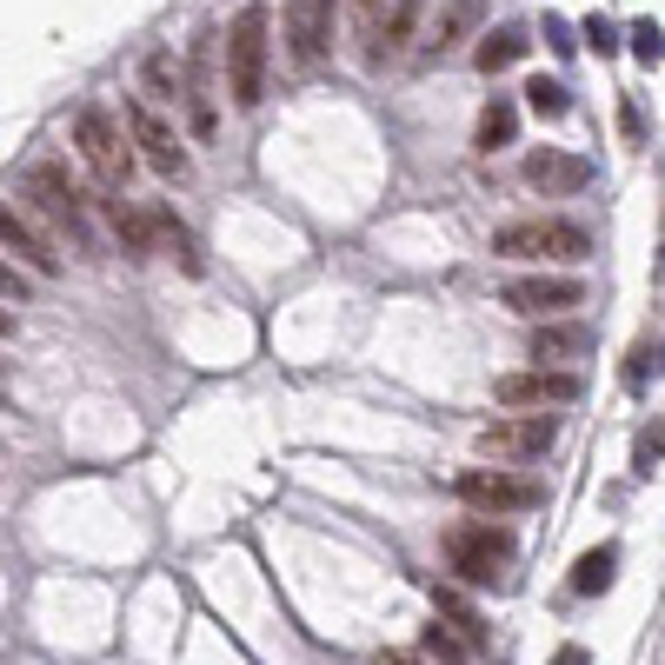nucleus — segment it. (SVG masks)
<instances>
[{"instance_id": "obj_1", "label": "nucleus", "mask_w": 665, "mask_h": 665, "mask_svg": "<svg viewBox=\"0 0 665 665\" xmlns=\"http://www.w3.org/2000/svg\"><path fill=\"white\" fill-rule=\"evenodd\" d=\"M266 60H273V7L246 0L226 27V93H233V107L266 100Z\"/></svg>"}, {"instance_id": "obj_2", "label": "nucleus", "mask_w": 665, "mask_h": 665, "mask_svg": "<svg viewBox=\"0 0 665 665\" xmlns=\"http://www.w3.org/2000/svg\"><path fill=\"white\" fill-rule=\"evenodd\" d=\"M453 500L473 506V520H513V513L546 506V486L533 473H513V466H466L453 480Z\"/></svg>"}, {"instance_id": "obj_3", "label": "nucleus", "mask_w": 665, "mask_h": 665, "mask_svg": "<svg viewBox=\"0 0 665 665\" xmlns=\"http://www.w3.org/2000/svg\"><path fill=\"white\" fill-rule=\"evenodd\" d=\"M446 566L466 580V586H500V573L513 566V553H520V540H513V526H493V520H460V526H446Z\"/></svg>"}, {"instance_id": "obj_4", "label": "nucleus", "mask_w": 665, "mask_h": 665, "mask_svg": "<svg viewBox=\"0 0 665 665\" xmlns=\"http://www.w3.org/2000/svg\"><path fill=\"white\" fill-rule=\"evenodd\" d=\"M73 147H80V160H87V173L107 187V193H120L127 180H133V140L120 133V120L100 107V100H87L80 113H73Z\"/></svg>"}, {"instance_id": "obj_5", "label": "nucleus", "mask_w": 665, "mask_h": 665, "mask_svg": "<svg viewBox=\"0 0 665 665\" xmlns=\"http://www.w3.org/2000/svg\"><path fill=\"white\" fill-rule=\"evenodd\" d=\"M120 127H127V140L140 147V160H147L153 173H167V180H187V173H193L187 140L173 133V120H167L147 93H127V100H120Z\"/></svg>"}, {"instance_id": "obj_6", "label": "nucleus", "mask_w": 665, "mask_h": 665, "mask_svg": "<svg viewBox=\"0 0 665 665\" xmlns=\"http://www.w3.org/2000/svg\"><path fill=\"white\" fill-rule=\"evenodd\" d=\"M500 260H593V233L580 220H506L493 233Z\"/></svg>"}, {"instance_id": "obj_7", "label": "nucleus", "mask_w": 665, "mask_h": 665, "mask_svg": "<svg viewBox=\"0 0 665 665\" xmlns=\"http://www.w3.org/2000/svg\"><path fill=\"white\" fill-rule=\"evenodd\" d=\"M560 440V420L553 413H506V420H486L480 426V453L493 466H526V460H546Z\"/></svg>"}, {"instance_id": "obj_8", "label": "nucleus", "mask_w": 665, "mask_h": 665, "mask_svg": "<svg viewBox=\"0 0 665 665\" xmlns=\"http://www.w3.org/2000/svg\"><path fill=\"white\" fill-rule=\"evenodd\" d=\"M586 393V380L573 366H520V373H500L493 380V400L513 406V413H546V406H573Z\"/></svg>"}, {"instance_id": "obj_9", "label": "nucleus", "mask_w": 665, "mask_h": 665, "mask_svg": "<svg viewBox=\"0 0 665 665\" xmlns=\"http://www.w3.org/2000/svg\"><path fill=\"white\" fill-rule=\"evenodd\" d=\"M27 193H33V206H40L60 233H73V246H93V226H87V193L67 180V167H60V160H33V167H27Z\"/></svg>"}, {"instance_id": "obj_10", "label": "nucleus", "mask_w": 665, "mask_h": 665, "mask_svg": "<svg viewBox=\"0 0 665 665\" xmlns=\"http://www.w3.org/2000/svg\"><path fill=\"white\" fill-rule=\"evenodd\" d=\"M0 253H13V266H20V273H33V280H60V273H67V260H60L53 233H47L33 213L7 206V200H0Z\"/></svg>"}, {"instance_id": "obj_11", "label": "nucleus", "mask_w": 665, "mask_h": 665, "mask_svg": "<svg viewBox=\"0 0 665 665\" xmlns=\"http://www.w3.org/2000/svg\"><path fill=\"white\" fill-rule=\"evenodd\" d=\"M500 306H513L526 320H560V313L586 306V280H573V273H526V280L500 286Z\"/></svg>"}, {"instance_id": "obj_12", "label": "nucleus", "mask_w": 665, "mask_h": 665, "mask_svg": "<svg viewBox=\"0 0 665 665\" xmlns=\"http://www.w3.org/2000/svg\"><path fill=\"white\" fill-rule=\"evenodd\" d=\"M526 187L546 193V200L586 193V187H593V160H586V153H566V147H540V153H526Z\"/></svg>"}, {"instance_id": "obj_13", "label": "nucleus", "mask_w": 665, "mask_h": 665, "mask_svg": "<svg viewBox=\"0 0 665 665\" xmlns=\"http://www.w3.org/2000/svg\"><path fill=\"white\" fill-rule=\"evenodd\" d=\"M333 47V0H286V53L300 67H320Z\"/></svg>"}, {"instance_id": "obj_14", "label": "nucleus", "mask_w": 665, "mask_h": 665, "mask_svg": "<svg viewBox=\"0 0 665 665\" xmlns=\"http://www.w3.org/2000/svg\"><path fill=\"white\" fill-rule=\"evenodd\" d=\"M213 33H193V53H187V113H193V133L200 140H213L220 133V113H213Z\"/></svg>"}, {"instance_id": "obj_15", "label": "nucleus", "mask_w": 665, "mask_h": 665, "mask_svg": "<svg viewBox=\"0 0 665 665\" xmlns=\"http://www.w3.org/2000/svg\"><path fill=\"white\" fill-rule=\"evenodd\" d=\"M580 353H593V326H580V320H540V333H533V360L540 366H566Z\"/></svg>"}, {"instance_id": "obj_16", "label": "nucleus", "mask_w": 665, "mask_h": 665, "mask_svg": "<svg viewBox=\"0 0 665 665\" xmlns=\"http://www.w3.org/2000/svg\"><path fill=\"white\" fill-rule=\"evenodd\" d=\"M413 27H420V0H393V13L380 20V33H373V47H366V67L400 60V53H406V40H413Z\"/></svg>"}, {"instance_id": "obj_17", "label": "nucleus", "mask_w": 665, "mask_h": 665, "mask_svg": "<svg viewBox=\"0 0 665 665\" xmlns=\"http://www.w3.org/2000/svg\"><path fill=\"white\" fill-rule=\"evenodd\" d=\"M526 33L520 27H493V33H480V47H473V60H480V73H506L513 60H526Z\"/></svg>"}, {"instance_id": "obj_18", "label": "nucleus", "mask_w": 665, "mask_h": 665, "mask_svg": "<svg viewBox=\"0 0 665 665\" xmlns=\"http://www.w3.org/2000/svg\"><path fill=\"white\" fill-rule=\"evenodd\" d=\"M140 80H147V100H167V107L187 93V73L173 67V53H167V47H153V53L140 60Z\"/></svg>"}, {"instance_id": "obj_19", "label": "nucleus", "mask_w": 665, "mask_h": 665, "mask_svg": "<svg viewBox=\"0 0 665 665\" xmlns=\"http://www.w3.org/2000/svg\"><path fill=\"white\" fill-rule=\"evenodd\" d=\"M513 133H520V107H513L506 93H493V100H486V113H480V153L513 147Z\"/></svg>"}, {"instance_id": "obj_20", "label": "nucleus", "mask_w": 665, "mask_h": 665, "mask_svg": "<svg viewBox=\"0 0 665 665\" xmlns=\"http://www.w3.org/2000/svg\"><path fill=\"white\" fill-rule=\"evenodd\" d=\"M100 206H107V220H113V233L127 240V253H153V220H147V213H133V206H127L120 193H107Z\"/></svg>"}, {"instance_id": "obj_21", "label": "nucleus", "mask_w": 665, "mask_h": 665, "mask_svg": "<svg viewBox=\"0 0 665 665\" xmlns=\"http://www.w3.org/2000/svg\"><path fill=\"white\" fill-rule=\"evenodd\" d=\"M613 566H619V546H593V553H580V566H573V593H606L613 586Z\"/></svg>"}, {"instance_id": "obj_22", "label": "nucleus", "mask_w": 665, "mask_h": 665, "mask_svg": "<svg viewBox=\"0 0 665 665\" xmlns=\"http://www.w3.org/2000/svg\"><path fill=\"white\" fill-rule=\"evenodd\" d=\"M147 220H153V240H160V246H173V253H180V266H187V273H200V253H193V233H187V226H180V220H173V206H153V213H147Z\"/></svg>"}, {"instance_id": "obj_23", "label": "nucleus", "mask_w": 665, "mask_h": 665, "mask_svg": "<svg viewBox=\"0 0 665 665\" xmlns=\"http://www.w3.org/2000/svg\"><path fill=\"white\" fill-rule=\"evenodd\" d=\"M526 107H533L540 120H560V113L573 107V93H566L560 80H546V73H533V80H526Z\"/></svg>"}, {"instance_id": "obj_24", "label": "nucleus", "mask_w": 665, "mask_h": 665, "mask_svg": "<svg viewBox=\"0 0 665 665\" xmlns=\"http://www.w3.org/2000/svg\"><path fill=\"white\" fill-rule=\"evenodd\" d=\"M420 646H426L440 665H466V659H473V646H466L460 633H446V626H426V639H420Z\"/></svg>"}, {"instance_id": "obj_25", "label": "nucleus", "mask_w": 665, "mask_h": 665, "mask_svg": "<svg viewBox=\"0 0 665 665\" xmlns=\"http://www.w3.org/2000/svg\"><path fill=\"white\" fill-rule=\"evenodd\" d=\"M626 40H633V53H639L646 67H659V60H665V27H659V20H633Z\"/></svg>"}, {"instance_id": "obj_26", "label": "nucleus", "mask_w": 665, "mask_h": 665, "mask_svg": "<svg viewBox=\"0 0 665 665\" xmlns=\"http://www.w3.org/2000/svg\"><path fill=\"white\" fill-rule=\"evenodd\" d=\"M33 293V273H20L13 260H0V306H20Z\"/></svg>"}, {"instance_id": "obj_27", "label": "nucleus", "mask_w": 665, "mask_h": 665, "mask_svg": "<svg viewBox=\"0 0 665 665\" xmlns=\"http://www.w3.org/2000/svg\"><path fill=\"white\" fill-rule=\"evenodd\" d=\"M665 453V426H646V433H639V446H633V466H639V473H653V460H659Z\"/></svg>"}, {"instance_id": "obj_28", "label": "nucleus", "mask_w": 665, "mask_h": 665, "mask_svg": "<svg viewBox=\"0 0 665 665\" xmlns=\"http://www.w3.org/2000/svg\"><path fill=\"white\" fill-rule=\"evenodd\" d=\"M466 27H473V7H453V13L440 20V33H433V53H446V47H453V33H466Z\"/></svg>"}, {"instance_id": "obj_29", "label": "nucleus", "mask_w": 665, "mask_h": 665, "mask_svg": "<svg viewBox=\"0 0 665 665\" xmlns=\"http://www.w3.org/2000/svg\"><path fill=\"white\" fill-rule=\"evenodd\" d=\"M586 40H593V53H619V27H613L606 13H593V20H586Z\"/></svg>"}, {"instance_id": "obj_30", "label": "nucleus", "mask_w": 665, "mask_h": 665, "mask_svg": "<svg viewBox=\"0 0 665 665\" xmlns=\"http://www.w3.org/2000/svg\"><path fill=\"white\" fill-rule=\"evenodd\" d=\"M546 40H553V47H560V53H573V27H566V20H560V13H546Z\"/></svg>"}, {"instance_id": "obj_31", "label": "nucleus", "mask_w": 665, "mask_h": 665, "mask_svg": "<svg viewBox=\"0 0 665 665\" xmlns=\"http://www.w3.org/2000/svg\"><path fill=\"white\" fill-rule=\"evenodd\" d=\"M380 7H386V0H360V33H366V40L380 33Z\"/></svg>"}, {"instance_id": "obj_32", "label": "nucleus", "mask_w": 665, "mask_h": 665, "mask_svg": "<svg viewBox=\"0 0 665 665\" xmlns=\"http://www.w3.org/2000/svg\"><path fill=\"white\" fill-rule=\"evenodd\" d=\"M553 665H586V646H560V659Z\"/></svg>"}, {"instance_id": "obj_33", "label": "nucleus", "mask_w": 665, "mask_h": 665, "mask_svg": "<svg viewBox=\"0 0 665 665\" xmlns=\"http://www.w3.org/2000/svg\"><path fill=\"white\" fill-rule=\"evenodd\" d=\"M7 333H13V313H7V306H0V340H7Z\"/></svg>"}, {"instance_id": "obj_34", "label": "nucleus", "mask_w": 665, "mask_h": 665, "mask_svg": "<svg viewBox=\"0 0 665 665\" xmlns=\"http://www.w3.org/2000/svg\"><path fill=\"white\" fill-rule=\"evenodd\" d=\"M0 373H7V360H0Z\"/></svg>"}]
</instances>
